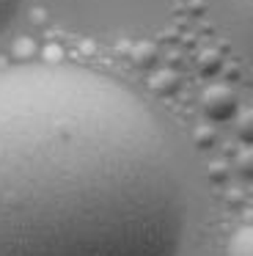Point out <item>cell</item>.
<instances>
[{
  "label": "cell",
  "mask_w": 253,
  "mask_h": 256,
  "mask_svg": "<svg viewBox=\"0 0 253 256\" xmlns=\"http://www.w3.org/2000/svg\"><path fill=\"white\" fill-rule=\"evenodd\" d=\"M231 17H234L236 39L253 66V0H231Z\"/></svg>",
  "instance_id": "3957f363"
},
{
  "label": "cell",
  "mask_w": 253,
  "mask_h": 256,
  "mask_svg": "<svg viewBox=\"0 0 253 256\" xmlns=\"http://www.w3.org/2000/svg\"><path fill=\"white\" fill-rule=\"evenodd\" d=\"M236 168H240L242 176L253 179V146H245V149L236 154Z\"/></svg>",
  "instance_id": "52a82bcc"
},
{
  "label": "cell",
  "mask_w": 253,
  "mask_h": 256,
  "mask_svg": "<svg viewBox=\"0 0 253 256\" xmlns=\"http://www.w3.org/2000/svg\"><path fill=\"white\" fill-rule=\"evenodd\" d=\"M22 0H0V36L14 25V20L20 17Z\"/></svg>",
  "instance_id": "5b68a950"
},
{
  "label": "cell",
  "mask_w": 253,
  "mask_h": 256,
  "mask_svg": "<svg viewBox=\"0 0 253 256\" xmlns=\"http://www.w3.org/2000/svg\"><path fill=\"white\" fill-rule=\"evenodd\" d=\"M184 220L168 132L130 86L0 69V256H179Z\"/></svg>",
  "instance_id": "6da1fadb"
},
{
  "label": "cell",
  "mask_w": 253,
  "mask_h": 256,
  "mask_svg": "<svg viewBox=\"0 0 253 256\" xmlns=\"http://www.w3.org/2000/svg\"><path fill=\"white\" fill-rule=\"evenodd\" d=\"M236 108H240V100H236L234 88L226 86V83H214L201 94V110L206 113V118H212V122H226V118H231L236 113Z\"/></svg>",
  "instance_id": "7a4b0ae2"
},
{
  "label": "cell",
  "mask_w": 253,
  "mask_h": 256,
  "mask_svg": "<svg viewBox=\"0 0 253 256\" xmlns=\"http://www.w3.org/2000/svg\"><path fill=\"white\" fill-rule=\"evenodd\" d=\"M226 256H253V226H242L231 234Z\"/></svg>",
  "instance_id": "277c9868"
},
{
  "label": "cell",
  "mask_w": 253,
  "mask_h": 256,
  "mask_svg": "<svg viewBox=\"0 0 253 256\" xmlns=\"http://www.w3.org/2000/svg\"><path fill=\"white\" fill-rule=\"evenodd\" d=\"M236 135H240L248 146H253V108H248V110H242L240 116H236Z\"/></svg>",
  "instance_id": "8992f818"
}]
</instances>
